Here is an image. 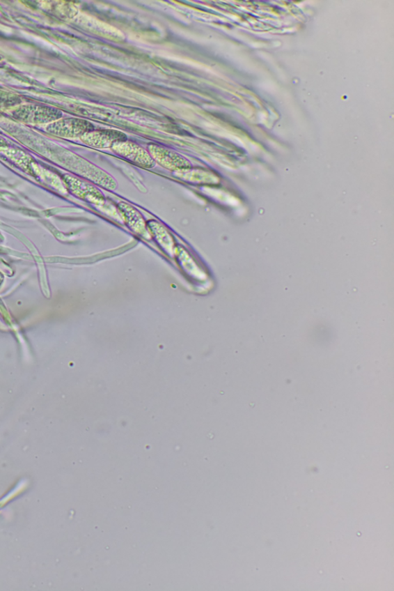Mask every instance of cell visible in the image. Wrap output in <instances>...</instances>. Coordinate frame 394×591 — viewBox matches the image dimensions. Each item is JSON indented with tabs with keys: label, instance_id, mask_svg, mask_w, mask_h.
Wrapping results in <instances>:
<instances>
[{
	"label": "cell",
	"instance_id": "4",
	"mask_svg": "<svg viewBox=\"0 0 394 591\" xmlns=\"http://www.w3.org/2000/svg\"><path fill=\"white\" fill-rule=\"evenodd\" d=\"M118 209L124 221L134 232L141 236L147 235V229L143 219L140 213L133 207L125 203H120Z\"/></svg>",
	"mask_w": 394,
	"mask_h": 591
},
{
	"label": "cell",
	"instance_id": "2",
	"mask_svg": "<svg viewBox=\"0 0 394 591\" xmlns=\"http://www.w3.org/2000/svg\"><path fill=\"white\" fill-rule=\"evenodd\" d=\"M149 154L159 164L166 169L179 171L191 169V164L187 159L178 153L156 144H150L148 147Z\"/></svg>",
	"mask_w": 394,
	"mask_h": 591
},
{
	"label": "cell",
	"instance_id": "3",
	"mask_svg": "<svg viewBox=\"0 0 394 591\" xmlns=\"http://www.w3.org/2000/svg\"><path fill=\"white\" fill-rule=\"evenodd\" d=\"M83 141L91 147L105 149L111 148L116 142L127 141V135L118 130H93L83 135Z\"/></svg>",
	"mask_w": 394,
	"mask_h": 591
},
{
	"label": "cell",
	"instance_id": "1",
	"mask_svg": "<svg viewBox=\"0 0 394 591\" xmlns=\"http://www.w3.org/2000/svg\"><path fill=\"white\" fill-rule=\"evenodd\" d=\"M111 148L116 154L144 169H152L156 165L149 152L135 143L118 141L113 144Z\"/></svg>",
	"mask_w": 394,
	"mask_h": 591
}]
</instances>
